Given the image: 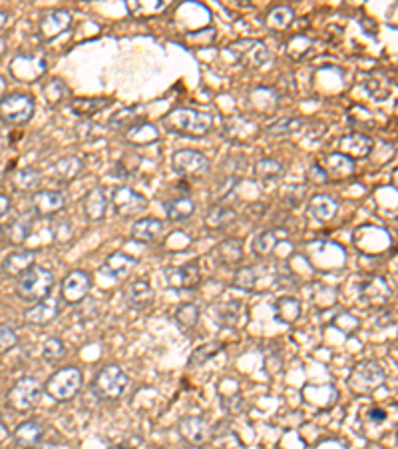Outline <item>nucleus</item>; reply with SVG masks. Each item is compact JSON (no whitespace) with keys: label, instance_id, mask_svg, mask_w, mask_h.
<instances>
[{"label":"nucleus","instance_id":"1","mask_svg":"<svg viewBox=\"0 0 398 449\" xmlns=\"http://www.w3.org/2000/svg\"><path fill=\"white\" fill-rule=\"evenodd\" d=\"M161 126L169 134L183 136V138H203L211 132L213 116L209 112H201L195 108H173L161 118Z\"/></svg>","mask_w":398,"mask_h":449},{"label":"nucleus","instance_id":"2","mask_svg":"<svg viewBox=\"0 0 398 449\" xmlns=\"http://www.w3.org/2000/svg\"><path fill=\"white\" fill-rule=\"evenodd\" d=\"M52 286H54L52 272L46 270V268H42V265H32L30 270H26L18 278L16 294L24 302H34L36 304V302L52 294Z\"/></svg>","mask_w":398,"mask_h":449},{"label":"nucleus","instance_id":"3","mask_svg":"<svg viewBox=\"0 0 398 449\" xmlns=\"http://www.w3.org/2000/svg\"><path fill=\"white\" fill-rule=\"evenodd\" d=\"M387 379V374L382 366L375 359H362L353 368L348 376V388L353 389L358 396H370L375 393Z\"/></svg>","mask_w":398,"mask_h":449},{"label":"nucleus","instance_id":"4","mask_svg":"<svg viewBox=\"0 0 398 449\" xmlns=\"http://www.w3.org/2000/svg\"><path fill=\"white\" fill-rule=\"evenodd\" d=\"M227 52L237 64L245 66V68H255V70L267 66L273 58L267 44L255 41V38H241V41L231 42L227 46Z\"/></svg>","mask_w":398,"mask_h":449},{"label":"nucleus","instance_id":"5","mask_svg":"<svg viewBox=\"0 0 398 449\" xmlns=\"http://www.w3.org/2000/svg\"><path fill=\"white\" fill-rule=\"evenodd\" d=\"M129 386L128 374L119 366H106L98 371V376L94 378V393L98 396L100 399H106V401H114V399H119L126 389Z\"/></svg>","mask_w":398,"mask_h":449},{"label":"nucleus","instance_id":"6","mask_svg":"<svg viewBox=\"0 0 398 449\" xmlns=\"http://www.w3.org/2000/svg\"><path fill=\"white\" fill-rule=\"evenodd\" d=\"M82 388V371L74 366L58 369L56 374H52L46 381V393L56 401H68L72 399Z\"/></svg>","mask_w":398,"mask_h":449},{"label":"nucleus","instance_id":"7","mask_svg":"<svg viewBox=\"0 0 398 449\" xmlns=\"http://www.w3.org/2000/svg\"><path fill=\"white\" fill-rule=\"evenodd\" d=\"M34 98L28 94H9L0 98V120L10 126L26 124L34 116Z\"/></svg>","mask_w":398,"mask_h":449},{"label":"nucleus","instance_id":"8","mask_svg":"<svg viewBox=\"0 0 398 449\" xmlns=\"http://www.w3.org/2000/svg\"><path fill=\"white\" fill-rule=\"evenodd\" d=\"M114 212L122 218H136L148 210V198L129 186H118L109 198Z\"/></svg>","mask_w":398,"mask_h":449},{"label":"nucleus","instance_id":"9","mask_svg":"<svg viewBox=\"0 0 398 449\" xmlns=\"http://www.w3.org/2000/svg\"><path fill=\"white\" fill-rule=\"evenodd\" d=\"M46 58L42 54H16L10 62V74L18 82H38L46 74Z\"/></svg>","mask_w":398,"mask_h":449},{"label":"nucleus","instance_id":"10","mask_svg":"<svg viewBox=\"0 0 398 449\" xmlns=\"http://www.w3.org/2000/svg\"><path fill=\"white\" fill-rule=\"evenodd\" d=\"M42 384L36 378H22L18 379L9 391L10 408L16 411H28L32 409L42 398Z\"/></svg>","mask_w":398,"mask_h":449},{"label":"nucleus","instance_id":"11","mask_svg":"<svg viewBox=\"0 0 398 449\" xmlns=\"http://www.w3.org/2000/svg\"><path fill=\"white\" fill-rule=\"evenodd\" d=\"M171 166L176 174H179L181 178L191 180V178H199L203 174H208L209 170V158L205 154L198 152V150H178L171 156Z\"/></svg>","mask_w":398,"mask_h":449},{"label":"nucleus","instance_id":"12","mask_svg":"<svg viewBox=\"0 0 398 449\" xmlns=\"http://www.w3.org/2000/svg\"><path fill=\"white\" fill-rule=\"evenodd\" d=\"M163 278H166V284L178 292H183V290H195V287L201 284V270H199L198 262H191V264L183 265H171V268H166L163 270Z\"/></svg>","mask_w":398,"mask_h":449},{"label":"nucleus","instance_id":"13","mask_svg":"<svg viewBox=\"0 0 398 449\" xmlns=\"http://www.w3.org/2000/svg\"><path fill=\"white\" fill-rule=\"evenodd\" d=\"M60 310H62L60 296L50 294L24 312V322H28L30 326H48L60 316Z\"/></svg>","mask_w":398,"mask_h":449},{"label":"nucleus","instance_id":"14","mask_svg":"<svg viewBox=\"0 0 398 449\" xmlns=\"http://www.w3.org/2000/svg\"><path fill=\"white\" fill-rule=\"evenodd\" d=\"M92 287V278L82 270H74L68 276L62 280V290L60 294L68 302V304H80L82 300H86Z\"/></svg>","mask_w":398,"mask_h":449},{"label":"nucleus","instance_id":"15","mask_svg":"<svg viewBox=\"0 0 398 449\" xmlns=\"http://www.w3.org/2000/svg\"><path fill=\"white\" fill-rule=\"evenodd\" d=\"M66 194L62 190H38L32 198V210L38 218H50L64 210Z\"/></svg>","mask_w":398,"mask_h":449},{"label":"nucleus","instance_id":"16","mask_svg":"<svg viewBox=\"0 0 398 449\" xmlns=\"http://www.w3.org/2000/svg\"><path fill=\"white\" fill-rule=\"evenodd\" d=\"M72 24V16L68 11L58 9L44 14L38 22V36L42 41H54L62 32H66Z\"/></svg>","mask_w":398,"mask_h":449},{"label":"nucleus","instance_id":"17","mask_svg":"<svg viewBox=\"0 0 398 449\" xmlns=\"http://www.w3.org/2000/svg\"><path fill=\"white\" fill-rule=\"evenodd\" d=\"M211 258L219 268H237L243 262V242L237 238H227L211 250Z\"/></svg>","mask_w":398,"mask_h":449},{"label":"nucleus","instance_id":"18","mask_svg":"<svg viewBox=\"0 0 398 449\" xmlns=\"http://www.w3.org/2000/svg\"><path fill=\"white\" fill-rule=\"evenodd\" d=\"M221 132L231 142H245L257 136V124L245 116H229L223 120Z\"/></svg>","mask_w":398,"mask_h":449},{"label":"nucleus","instance_id":"19","mask_svg":"<svg viewBox=\"0 0 398 449\" xmlns=\"http://www.w3.org/2000/svg\"><path fill=\"white\" fill-rule=\"evenodd\" d=\"M303 399L307 406L315 409H330L338 399V391L333 384H321V386H305L303 388Z\"/></svg>","mask_w":398,"mask_h":449},{"label":"nucleus","instance_id":"20","mask_svg":"<svg viewBox=\"0 0 398 449\" xmlns=\"http://www.w3.org/2000/svg\"><path fill=\"white\" fill-rule=\"evenodd\" d=\"M109 206V196L108 190L104 186H96L92 188L84 202H82V208H84V216L88 218L90 222H100L106 218V212H108Z\"/></svg>","mask_w":398,"mask_h":449},{"label":"nucleus","instance_id":"21","mask_svg":"<svg viewBox=\"0 0 398 449\" xmlns=\"http://www.w3.org/2000/svg\"><path fill=\"white\" fill-rule=\"evenodd\" d=\"M321 168L325 170L328 180H347L353 174L357 172V162L353 158H348L345 154L335 152L328 154L327 158L321 162Z\"/></svg>","mask_w":398,"mask_h":449},{"label":"nucleus","instance_id":"22","mask_svg":"<svg viewBox=\"0 0 398 449\" xmlns=\"http://www.w3.org/2000/svg\"><path fill=\"white\" fill-rule=\"evenodd\" d=\"M308 214L321 224H327L337 218L338 200L330 194H315L308 200Z\"/></svg>","mask_w":398,"mask_h":449},{"label":"nucleus","instance_id":"23","mask_svg":"<svg viewBox=\"0 0 398 449\" xmlns=\"http://www.w3.org/2000/svg\"><path fill=\"white\" fill-rule=\"evenodd\" d=\"M340 154H345L348 158H365L368 154L372 152V148H375V140L367 136V134L362 132H353V134H347V136H343L340 138Z\"/></svg>","mask_w":398,"mask_h":449},{"label":"nucleus","instance_id":"24","mask_svg":"<svg viewBox=\"0 0 398 449\" xmlns=\"http://www.w3.org/2000/svg\"><path fill=\"white\" fill-rule=\"evenodd\" d=\"M181 438L189 441L191 445H203L209 439V423L199 416H188L179 423Z\"/></svg>","mask_w":398,"mask_h":449},{"label":"nucleus","instance_id":"25","mask_svg":"<svg viewBox=\"0 0 398 449\" xmlns=\"http://www.w3.org/2000/svg\"><path fill=\"white\" fill-rule=\"evenodd\" d=\"M318 48H321V42L313 36H308V34H303V32L291 36L285 44L289 58H293V60H305L308 56H313Z\"/></svg>","mask_w":398,"mask_h":449},{"label":"nucleus","instance_id":"26","mask_svg":"<svg viewBox=\"0 0 398 449\" xmlns=\"http://www.w3.org/2000/svg\"><path fill=\"white\" fill-rule=\"evenodd\" d=\"M163 222L159 218H154V216H146V218H139L138 222L131 228V238L139 242V244H151L156 242L159 236L163 234Z\"/></svg>","mask_w":398,"mask_h":449},{"label":"nucleus","instance_id":"27","mask_svg":"<svg viewBox=\"0 0 398 449\" xmlns=\"http://www.w3.org/2000/svg\"><path fill=\"white\" fill-rule=\"evenodd\" d=\"M136 265V258H131L128 254H122V252H114V254L106 258V262L100 268V274L102 276L109 278V280H119L126 274H129V270Z\"/></svg>","mask_w":398,"mask_h":449},{"label":"nucleus","instance_id":"28","mask_svg":"<svg viewBox=\"0 0 398 449\" xmlns=\"http://www.w3.org/2000/svg\"><path fill=\"white\" fill-rule=\"evenodd\" d=\"M380 280H382V278H370V280H367V282L360 286L358 302L365 307L384 306V304H387L388 296H390V290H388V286H382L380 290H377V286L380 284Z\"/></svg>","mask_w":398,"mask_h":449},{"label":"nucleus","instance_id":"29","mask_svg":"<svg viewBox=\"0 0 398 449\" xmlns=\"http://www.w3.org/2000/svg\"><path fill=\"white\" fill-rule=\"evenodd\" d=\"M34 260H36V252L34 250H16V252H10L4 262H2V270L9 274V276H22L26 270H30L34 265Z\"/></svg>","mask_w":398,"mask_h":449},{"label":"nucleus","instance_id":"30","mask_svg":"<svg viewBox=\"0 0 398 449\" xmlns=\"http://www.w3.org/2000/svg\"><path fill=\"white\" fill-rule=\"evenodd\" d=\"M82 170H84V162L78 156H64L52 166V178L60 184H68L74 178H78Z\"/></svg>","mask_w":398,"mask_h":449},{"label":"nucleus","instance_id":"31","mask_svg":"<svg viewBox=\"0 0 398 449\" xmlns=\"http://www.w3.org/2000/svg\"><path fill=\"white\" fill-rule=\"evenodd\" d=\"M126 302L136 310H146L154 304V290L146 280H136L126 287Z\"/></svg>","mask_w":398,"mask_h":449},{"label":"nucleus","instance_id":"32","mask_svg":"<svg viewBox=\"0 0 398 449\" xmlns=\"http://www.w3.org/2000/svg\"><path fill=\"white\" fill-rule=\"evenodd\" d=\"M114 104V98H76V100H72L70 102V110L76 114L78 118H92V116H96L98 112L102 110H106Z\"/></svg>","mask_w":398,"mask_h":449},{"label":"nucleus","instance_id":"33","mask_svg":"<svg viewBox=\"0 0 398 449\" xmlns=\"http://www.w3.org/2000/svg\"><path fill=\"white\" fill-rule=\"evenodd\" d=\"M237 220V212L235 208L229 204H213L205 214V226L209 230H223L229 224H233Z\"/></svg>","mask_w":398,"mask_h":449},{"label":"nucleus","instance_id":"34","mask_svg":"<svg viewBox=\"0 0 398 449\" xmlns=\"http://www.w3.org/2000/svg\"><path fill=\"white\" fill-rule=\"evenodd\" d=\"M42 433H44V428L42 423L36 421V419H26L24 423H20L16 431H14V439L18 443L20 448L30 449L34 445H38L40 439H42Z\"/></svg>","mask_w":398,"mask_h":449},{"label":"nucleus","instance_id":"35","mask_svg":"<svg viewBox=\"0 0 398 449\" xmlns=\"http://www.w3.org/2000/svg\"><path fill=\"white\" fill-rule=\"evenodd\" d=\"M285 176V164L275 158H261L255 164V178L261 184H273Z\"/></svg>","mask_w":398,"mask_h":449},{"label":"nucleus","instance_id":"36","mask_svg":"<svg viewBox=\"0 0 398 449\" xmlns=\"http://www.w3.org/2000/svg\"><path fill=\"white\" fill-rule=\"evenodd\" d=\"M195 214V202L189 196H178L166 202V216L169 222H183Z\"/></svg>","mask_w":398,"mask_h":449},{"label":"nucleus","instance_id":"37","mask_svg":"<svg viewBox=\"0 0 398 449\" xmlns=\"http://www.w3.org/2000/svg\"><path fill=\"white\" fill-rule=\"evenodd\" d=\"M301 302H298L297 297H291V296H283L279 297L277 302H275V306H273V312H275V319L281 322V324H295L298 317H301Z\"/></svg>","mask_w":398,"mask_h":449},{"label":"nucleus","instance_id":"38","mask_svg":"<svg viewBox=\"0 0 398 449\" xmlns=\"http://www.w3.org/2000/svg\"><path fill=\"white\" fill-rule=\"evenodd\" d=\"M141 122H144V114H138V108L131 106V108H122L119 112L114 114L109 118L108 126L112 130H116V132L128 134L131 128H136Z\"/></svg>","mask_w":398,"mask_h":449},{"label":"nucleus","instance_id":"39","mask_svg":"<svg viewBox=\"0 0 398 449\" xmlns=\"http://www.w3.org/2000/svg\"><path fill=\"white\" fill-rule=\"evenodd\" d=\"M10 182H12V188L16 192H34L42 182V176L36 168L28 166V168H18L16 172L12 174Z\"/></svg>","mask_w":398,"mask_h":449},{"label":"nucleus","instance_id":"40","mask_svg":"<svg viewBox=\"0 0 398 449\" xmlns=\"http://www.w3.org/2000/svg\"><path fill=\"white\" fill-rule=\"evenodd\" d=\"M34 220H36L34 212H32V214L26 212V214L18 216V218L10 224L9 230H6L10 242H12V244H22L24 240H28V236L32 234V230H34Z\"/></svg>","mask_w":398,"mask_h":449},{"label":"nucleus","instance_id":"41","mask_svg":"<svg viewBox=\"0 0 398 449\" xmlns=\"http://www.w3.org/2000/svg\"><path fill=\"white\" fill-rule=\"evenodd\" d=\"M303 124L305 120L303 118H295V116H287V118H281L277 122L269 124L265 128V134L271 136V138H285V136H293L303 130Z\"/></svg>","mask_w":398,"mask_h":449},{"label":"nucleus","instance_id":"42","mask_svg":"<svg viewBox=\"0 0 398 449\" xmlns=\"http://www.w3.org/2000/svg\"><path fill=\"white\" fill-rule=\"evenodd\" d=\"M295 21V12L291 6H285V4H279L275 9H271L265 19V26L269 31H285Z\"/></svg>","mask_w":398,"mask_h":449},{"label":"nucleus","instance_id":"43","mask_svg":"<svg viewBox=\"0 0 398 449\" xmlns=\"http://www.w3.org/2000/svg\"><path fill=\"white\" fill-rule=\"evenodd\" d=\"M168 6L166 0H156V2H149V0H138V2H128V12L134 16V19H139V21H148L151 16H156L159 12L163 11Z\"/></svg>","mask_w":398,"mask_h":449},{"label":"nucleus","instance_id":"44","mask_svg":"<svg viewBox=\"0 0 398 449\" xmlns=\"http://www.w3.org/2000/svg\"><path fill=\"white\" fill-rule=\"evenodd\" d=\"M225 349V344L223 342H208L203 346H199L198 349H193V354L189 357V368H199V366H205L209 359L221 354Z\"/></svg>","mask_w":398,"mask_h":449},{"label":"nucleus","instance_id":"45","mask_svg":"<svg viewBox=\"0 0 398 449\" xmlns=\"http://www.w3.org/2000/svg\"><path fill=\"white\" fill-rule=\"evenodd\" d=\"M176 324L181 332H191L195 329L199 322V307L195 304H181V306L176 310Z\"/></svg>","mask_w":398,"mask_h":449},{"label":"nucleus","instance_id":"46","mask_svg":"<svg viewBox=\"0 0 398 449\" xmlns=\"http://www.w3.org/2000/svg\"><path fill=\"white\" fill-rule=\"evenodd\" d=\"M255 272L257 270L253 265H241L233 274L231 286L237 287L241 292H255V286H257V274Z\"/></svg>","mask_w":398,"mask_h":449},{"label":"nucleus","instance_id":"47","mask_svg":"<svg viewBox=\"0 0 398 449\" xmlns=\"http://www.w3.org/2000/svg\"><path fill=\"white\" fill-rule=\"evenodd\" d=\"M213 312L217 314V317L225 324V326H235L239 319H241V316L245 314L241 302H223V304H215Z\"/></svg>","mask_w":398,"mask_h":449},{"label":"nucleus","instance_id":"48","mask_svg":"<svg viewBox=\"0 0 398 449\" xmlns=\"http://www.w3.org/2000/svg\"><path fill=\"white\" fill-rule=\"evenodd\" d=\"M277 236V230H265V232L255 236V240H253V254L257 255V258H267L269 254H273V250L277 248L279 242Z\"/></svg>","mask_w":398,"mask_h":449},{"label":"nucleus","instance_id":"49","mask_svg":"<svg viewBox=\"0 0 398 449\" xmlns=\"http://www.w3.org/2000/svg\"><path fill=\"white\" fill-rule=\"evenodd\" d=\"M68 96L70 88L64 82L58 80V78L50 80L48 84L44 86V98H46V102H48L50 106H60Z\"/></svg>","mask_w":398,"mask_h":449},{"label":"nucleus","instance_id":"50","mask_svg":"<svg viewBox=\"0 0 398 449\" xmlns=\"http://www.w3.org/2000/svg\"><path fill=\"white\" fill-rule=\"evenodd\" d=\"M158 138L159 136L158 132H156V128L146 122H141L139 126L131 128L128 132V140L131 144H136V146H146V144L158 142Z\"/></svg>","mask_w":398,"mask_h":449},{"label":"nucleus","instance_id":"51","mask_svg":"<svg viewBox=\"0 0 398 449\" xmlns=\"http://www.w3.org/2000/svg\"><path fill=\"white\" fill-rule=\"evenodd\" d=\"M64 356H66V346H64V342L60 337H50V339L44 342V346H42V357L46 361L56 364Z\"/></svg>","mask_w":398,"mask_h":449},{"label":"nucleus","instance_id":"52","mask_svg":"<svg viewBox=\"0 0 398 449\" xmlns=\"http://www.w3.org/2000/svg\"><path fill=\"white\" fill-rule=\"evenodd\" d=\"M362 88L367 90V94L372 100H378V102L387 100L388 94H390V86H388L387 82L378 80V78H367V80L362 82Z\"/></svg>","mask_w":398,"mask_h":449},{"label":"nucleus","instance_id":"53","mask_svg":"<svg viewBox=\"0 0 398 449\" xmlns=\"http://www.w3.org/2000/svg\"><path fill=\"white\" fill-rule=\"evenodd\" d=\"M18 344V336L14 332V327L9 324H0V354H6L10 349H14Z\"/></svg>","mask_w":398,"mask_h":449},{"label":"nucleus","instance_id":"54","mask_svg":"<svg viewBox=\"0 0 398 449\" xmlns=\"http://www.w3.org/2000/svg\"><path fill=\"white\" fill-rule=\"evenodd\" d=\"M305 196H307V186H289L283 194V202L291 208H297L305 200Z\"/></svg>","mask_w":398,"mask_h":449},{"label":"nucleus","instance_id":"55","mask_svg":"<svg viewBox=\"0 0 398 449\" xmlns=\"http://www.w3.org/2000/svg\"><path fill=\"white\" fill-rule=\"evenodd\" d=\"M307 178H308V182L315 186H323L328 182V176L325 174V170L321 168V164H313V166L308 168Z\"/></svg>","mask_w":398,"mask_h":449},{"label":"nucleus","instance_id":"56","mask_svg":"<svg viewBox=\"0 0 398 449\" xmlns=\"http://www.w3.org/2000/svg\"><path fill=\"white\" fill-rule=\"evenodd\" d=\"M387 418L388 416H387V411H384V409L375 408V409H370V411H368V419H370V421H375V423H382V421H384Z\"/></svg>","mask_w":398,"mask_h":449},{"label":"nucleus","instance_id":"57","mask_svg":"<svg viewBox=\"0 0 398 449\" xmlns=\"http://www.w3.org/2000/svg\"><path fill=\"white\" fill-rule=\"evenodd\" d=\"M9 210H10V198L9 196L0 194V218L6 214Z\"/></svg>","mask_w":398,"mask_h":449},{"label":"nucleus","instance_id":"58","mask_svg":"<svg viewBox=\"0 0 398 449\" xmlns=\"http://www.w3.org/2000/svg\"><path fill=\"white\" fill-rule=\"evenodd\" d=\"M6 21H9V14L4 11H0V31L4 28V24H6Z\"/></svg>","mask_w":398,"mask_h":449},{"label":"nucleus","instance_id":"59","mask_svg":"<svg viewBox=\"0 0 398 449\" xmlns=\"http://www.w3.org/2000/svg\"><path fill=\"white\" fill-rule=\"evenodd\" d=\"M30 449H58L56 445H52V443H38V445H34V448Z\"/></svg>","mask_w":398,"mask_h":449},{"label":"nucleus","instance_id":"60","mask_svg":"<svg viewBox=\"0 0 398 449\" xmlns=\"http://www.w3.org/2000/svg\"><path fill=\"white\" fill-rule=\"evenodd\" d=\"M4 46H6V44H4V41H0V56L4 54Z\"/></svg>","mask_w":398,"mask_h":449},{"label":"nucleus","instance_id":"61","mask_svg":"<svg viewBox=\"0 0 398 449\" xmlns=\"http://www.w3.org/2000/svg\"><path fill=\"white\" fill-rule=\"evenodd\" d=\"M2 148H4V138H2V134H0V152H2Z\"/></svg>","mask_w":398,"mask_h":449},{"label":"nucleus","instance_id":"62","mask_svg":"<svg viewBox=\"0 0 398 449\" xmlns=\"http://www.w3.org/2000/svg\"><path fill=\"white\" fill-rule=\"evenodd\" d=\"M191 449H205V448H201V445H195V448H191Z\"/></svg>","mask_w":398,"mask_h":449}]
</instances>
